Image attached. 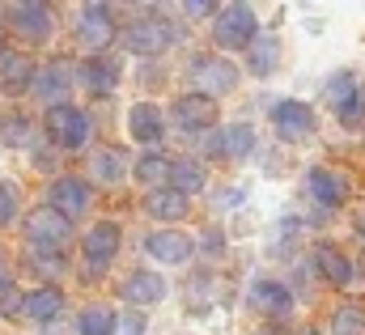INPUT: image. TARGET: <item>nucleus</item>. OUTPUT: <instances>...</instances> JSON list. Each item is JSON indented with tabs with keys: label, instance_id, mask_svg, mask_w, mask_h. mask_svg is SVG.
<instances>
[{
	"label": "nucleus",
	"instance_id": "nucleus-2",
	"mask_svg": "<svg viewBox=\"0 0 365 335\" xmlns=\"http://www.w3.org/2000/svg\"><path fill=\"white\" fill-rule=\"evenodd\" d=\"M47 132L64 145V149H81L90 140V115L77 106H51L47 110Z\"/></svg>",
	"mask_w": 365,
	"mask_h": 335
},
{
	"label": "nucleus",
	"instance_id": "nucleus-24",
	"mask_svg": "<svg viewBox=\"0 0 365 335\" xmlns=\"http://www.w3.org/2000/svg\"><path fill=\"white\" fill-rule=\"evenodd\" d=\"M323 93H327V102H331L336 110H344V106L353 102V93H357V77L344 68V73H336V77L327 81V89H323Z\"/></svg>",
	"mask_w": 365,
	"mask_h": 335
},
{
	"label": "nucleus",
	"instance_id": "nucleus-31",
	"mask_svg": "<svg viewBox=\"0 0 365 335\" xmlns=\"http://www.w3.org/2000/svg\"><path fill=\"white\" fill-rule=\"evenodd\" d=\"M361 119H365V89H357V93H353V102L340 110V123H344V128H357Z\"/></svg>",
	"mask_w": 365,
	"mask_h": 335
},
{
	"label": "nucleus",
	"instance_id": "nucleus-14",
	"mask_svg": "<svg viewBox=\"0 0 365 335\" xmlns=\"http://www.w3.org/2000/svg\"><path fill=\"white\" fill-rule=\"evenodd\" d=\"M123 297L136 302V306H153V302L166 297V280H162L158 272H132V276L123 280Z\"/></svg>",
	"mask_w": 365,
	"mask_h": 335
},
{
	"label": "nucleus",
	"instance_id": "nucleus-32",
	"mask_svg": "<svg viewBox=\"0 0 365 335\" xmlns=\"http://www.w3.org/2000/svg\"><path fill=\"white\" fill-rule=\"evenodd\" d=\"M4 140H9V145H26V140H30V123H26L21 115L9 119V123H4Z\"/></svg>",
	"mask_w": 365,
	"mask_h": 335
},
{
	"label": "nucleus",
	"instance_id": "nucleus-7",
	"mask_svg": "<svg viewBox=\"0 0 365 335\" xmlns=\"http://www.w3.org/2000/svg\"><path fill=\"white\" fill-rule=\"evenodd\" d=\"M145 251L153 259H162V263H187L191 251H195V242L187 234H179V230H158V234L145 238Z\"/></svg>",
	"mask_w": 365,
	"mask_h": 335
},
{
	"label": "nucleus",
	"instance_id": "nucleus-13",
	"mask_svg": "<svg viewBox=\"0 0 365 335\" xmlns=\"http://www.w3.org/2000/svg\"><path fill=\"white\" fill-rule=\"evenodd\" d=\"M306 187L314 191V200H319V204H340V200L349 195V178H344V174H336V170H327V166L310 170V174H306Z\"/></svg>",
	"mask_w": 365,
	"mask_h": 335
},
{
	"label": "nucleus",
	"instance_id": "nucleus-5",
	"mask_svg": "<svg viewBox=\"0 0 365 335\" xmlns=\"http://www.w3.org/2000/svg\"><path fill=\"white\" fill-rule=\"evenodd\" d=\"M26 234H30V242H38V247H64L68 242V234H73V225H68V217H60L56 208H38V212H30L26 217Z\"/></svg>",
	"mask_w": 365,
	"mask_h": 335
},
{
	"label": "nucleus",
	"instance_id": "nucleus-1",
	"mask_svg": "<svg viewBox=\"0 0 365 335\" xmlns=\"http://www.w3.org/2000/svg\"><path fill=\"white\" fill-rule=\"evenodd\" d=\"M191 85L200 89V98H217V93H230L238 85V68L221 56H204L191 64Z\"/></svg>",
	"mask_w": 365,
	"mask_h": 335
},
{
	"label": "nucleus",
	"instance_id": "nucleus-34",
	"mask_svg": "<svg viewBox=\"0 0 365 335\" xmlns=\"http://www.w3.org/2000/svg\"><path fill=\"white\" fill-rule=\"evenodd\" d=\"M13 310H17V284L0 276V314H13Z\"/></svg>",
	"mask_w": 365,
	"mask_h": 335
},
{
	"label": "nucleus",
	"instance_id": "nucleus-36",
	"mask_svg": "<svg viewBox=\"0 0 365 335\" xmlns=\"http://www.w3.org/2000/svg\"><path fill=\"white\" fill-rule=\"evenodd\" d=\"M34 267H38V272H51V276H56V272H60L64 263H60V254H56V251H38V254H34Z\"/></svg>",
	"mask_w": 365,
	"mask_h": 335
},
{
	"label": "nucleus",
	"instance_id": "nucleus-29",
	"mask_svg": "<svg viewBox=\"0 0 365 335\" xmlns=\"http://www.w3.org/2000/svg\"><path fill=\"white\" fill-rule=\"evenodd\" d=\"M166 174H170V166H166V158H162V153H145V158H140V166H136V178H140V182H162Z\"/></svg>",
	"mask_w": 365,
	"mask_h": 335
},
{
	"label": "nucleus",
	"instance_id": "nucleus-10",
	"mask_svg": "<svg viewBox=\"0 0 365 335\" xmlns=\"http://www.w3.org/2000/svg\"><path fill=\"white\" fill-rule=\"evenodd\" d=\"M51 208H56L60 217H81V212L90 208V187H86L81 178H60V182L51 187Z\"/></svg>",
	"mask_w": 365,
	"mask_h": 335
},
{
	"label": "nucleus",
	"instance_id": "nucleus-33",
	"mask_svg": "<svg viewBox=\"0 0 365 335\" xmlns=\"http://www.w3.org/2000/svg\"><path fill=\"white\" fill-rule=\"evenodd\" d=\"M17 212V187L13 182H0V225Z\"/></svg>",
	"mask_w": 365,
	"mask_h": 335
},
{
	"label": "nucleus",
	"instance_id": "nucleus-17",
	"mask_svg": "<svg viewBox=\"0 0 365 335\" xmlns=\"http://www.w3.org/2000/svg\"><path fill=\"white\" fill-rule=\"evenodd\" d=\"M0 81L9 85L13 93L30 89V81H34V68H30V60H26V56H17V51H0Z\"/></svg>",
	"mask_w": 365,
	"mask_h": 335
},
{
	"label": "nucleus",
	"instance_id": "nucleus-37",
	"mask_svg": "<svg viewBox=\"0 0 365 335\" xmlns=\"http://www.w3.org/2000/svg\"><path fill=\"white\" fill-rule=\"evenodd\" d=\"M187 13H191V17H208V13H217V4H208V0H191Z\"/></svg>",
	"mask_w": 365,
	"mask_h": 335
},
{
	"label": "nucleus",
	"instance_id": "nucleus-28",
	"mask_svg": "<svg viewBox=\"0 0 365 335\" xmlns=\"http://www.w3.org/2000/svg\"><path fill=\"white\" fill-rule=\"evenodd\" d=\"M225 149H230V158H251V149H255V132H251L247 123H234V128L225 132Z\"/></svg>",
	"mask_w": 365,
	"mask_h": 335
},
{
	"label": "nucleus",
	"instance_id": "nucleus-30",
	"mask_svg": "<svg viewBox=\"0 0 365 335\" xmlns=\"http://www.w3.org/2000/svg\"><path fill=\"white\" fill-rule=\"evenodd\" d=\"M365 327V314L361 310H336V319H331V335H361Z\"/></svg>",
	"mask_w": 365,
	"mask_h": 335
},
{
	"label": "nucleus",
	"instance_id": "nucleus-16",
	"mask_svg": "<svg viewBox=\"0 0 365 335\" xmlns=\"http://www.w3.org/2000/svg\"><path fill=\"white\" fill-rule=\"evenodd\" d=\"M251 302H255L264 314H289V306H293L289 289H284V284H276V280H255Z\"/></svg>",
	"mask_w": 365,
	"mask_h": 335
},
{
	"label": "nucleus",
	"instance_id": "nucleus-23",
	"mask_svg": "<svg viewBox=\"0 0 365 335\" xmlns=\"http://www.w3.org/2000/svg\"><path fill=\"white\" fill-rule=\"evenodd\" d=\"M319 267H323V276H327L331 284H349V280H353V263L340 251H331V247H319Z\"/></svg>",
	"mask_w": 365,
	"mask_h": 335
},
{
	"label": "nucleus",
	"instance_id": "nucleus-6",
	"mask_svg": "<svg viewBox=\"0 0 365 335\" xmlns=\"http://www.w3.org/2000/svg\"><path fill=\"white\" fill-rule=\"evenodd\" d=\"M77 34H81V43L86 47H106L110 38H115V21H110V9L106 4H86L81 9V21H77Z\"/></svg>",
	"mask_w": 365,
	"mask_h": 335
},
{
	"label": "nucleus",
	"instance_id": "nucleus-8",
	"mask_svg": "<svg viewBox=\"0 0 365 335\" xmlns=\"http://www.w3.org/2000/svg\"><path fill=\"white\" fill-rule=\"evenodd\" d=\"M9 21H13V30H17V34H26V38H34V43H38V38H47V34H51V26H56L47 4H13V9H9Z\"/></svg>",
	"mask_w": 365,
	"mask_h": 335
},
{
	"label": "nucleus",
	"instance_id": "nucleus-15",
	"mask_svg": "<svg viewBox=\"0 0 365 335\" xmlns=\"http://www.w3.org/2000/svg\"><path fill=\"white\" fill-rule=\"evenodd\" d=\"M212 119H217V110H212V102L200 98V93H187V98L175 102V123L187 128V132H195V128H212Z\"/></svg>",
	"mask_w": 365,
	"mask_h": 335
},
{
	"label": "nucleus",
	"instance_id": "nucleus-3",
	"mask_svg": "<svg viewBox=\"0 0 365 335\" xmlns=\"http://www.w3.org/2000/svg\"><path fill=\"white\" fill-rule=\"evenodd\" d=\"M212 34H217V43H221V47H242V43H251V38H255V13H251L247 4H230V9H221V13H217Z\"/></svg>",
	"mask_w": 365,
	"mask_h": 335
},
{
	"label": "nucleus",
	"instance_id": "nucleus-38",
	"mask_svg": "<svg viewBox=\"0 0 365 335\" xmlns=\"http://www.w3.org/2000/svg\"><path fill=\"white\" fill-rule=\"evenodd\" d=\"M357 230H361V234H365V212H361V217H357Z\"/></svg>",
	"mask_w": 365,
	"mask_h": 335
},
{
	"label": "nucleus",
	"instance_id": "nucleus-21",
	"mask_svg": "<svg viewBox=\"0 0 365 335\" xmlns=\"http://www.w3.org/2000/svg\"><path fill=\"white\" fill-rule=\"evenodd\" d=\"M170 182H175V191H179V195L204 191V166H200L195 158H182V162L170 166Z\"/></svg>",
	"mask_w": 365,
	"mask_h": 335
},
{
	"label": "nucleus",
	"instance_id": "nucleus-4",
	"mask_svg": "<svg viewBox=\"0 0 365 335\" xmlns=\"http://www.w3.org/2000/svg\"><path fill=\"white\" fill-rule=\"evenodd\" d=\"M272 123H276V132H280V140H306L314 132V110L306 102L289 98V102H276L272 106Z\"/></svg>",
	"mask_w": 365,
	"mask_h": 335
},
{
	"label": "nucleus",
	"instance_id": "nucleus-18",
	"mask_svg": "<svg viewBox=\"0 0 365 335\" xmlns=\"http://www.w3.org/2000/svg\"><path fill=\"white\" fill-rule=\"evenodd\" d=\"M60 306H64V297H60L56 289H34V293H26V302H21V310H26L30 319H38V323L56 319Z\"/></svg>",
	"mask_w": 365,
	"mask_h": 335
},
{
	"label": "nucleus",
	"instance_id": "nucleus-35",
	"mask_svg": "<svg viewBox=\"0 0 365 335\" xmlns=\"http://www.w3.org/2000/svg\"><path fill=\"white\" fill-rule=\"evenodd\" d=\"M115 335H145V319H140V314H123V319H115Z\"/></svg>",
	"mask_w": 365,
	"mask_h": 335
},
{
	"label": "nucleus",
	"instance_id": "nucleus-20",
	"mask_svg": "<svg viewBox=\"0 0 365 335\" xmlns=\"http://www.w3.org/2000/svg\"><path fill=\"white\" fill-rule=\"evenodd\" d=\"M86 81H90L93 93H110L115 85H119V64L110 60V56H98L86 64Z\"/></svg>",
	"mask_w": 365,
	"mask_h": 335
},
{
	"label": "nucleus",
	"instance_id": "nucleus-27",
	"mask_svg": "<svg viewBox=\"0 0 365 335\" xmlns=\"http://www.w3.org/2000/svg\"><path fill=\"white\" fill-rule=\"evenodd\" d=\"M123 158L115 153V149H102V153H93V174L102 178V182H119L123 178Z\"/></svg>",
	"mask_w": 365,
	"mask_h": 335
},
{
	"label": "nucleus",
	"instance_id": "nucleus-25",
	"mask_svg": "<svg viewBox=\"0 0 365 335\" xmlns=\"http://www.w3.org/2000/svg\"><path fill=\"white\" fill-rule=\"evenodd\" d=\"M30 85H34V93H38V98L47 102V98H60V93L68 89V73H64L60 64H51L47 73H38V77H34Z\"/></svg>",
	"mask_w": 365,
	"mask_h": 335
},
{
	"label": "nucleus",
	"instance_id": "nucleus-11",
	"mask_svg": "<svg viewBox=\"0 0 365 335\" xmlns=\"http://www.w3.org/2000/svg\"><path fill=\"white\" fill-rule=\"evenodd\" d=\"M166 43H170L166 21H136V26L128 30V47H132L136 56H158V51H166Z\"/></svg>",
	"mask_w": 365,
	"mask_h": 335
},
{
	"label": "nucleus",
	"instance_id": "nucleus-19",
	"mask_svg": "<svg viewBox=\"0 0 365 335\" xmlns=\"http://www.w3.org/2000/svg\"><path fill=\"white\" fill-rule=\"evenodd\" d=\"M145 208L158 221H179V217H187V195H179V191H153L145 200Z\"/></svg>",
	"mask_w": 365,
	"mask_h": 335
},
{
	"label": "nucleus",
	"instance_id": "nucleus-12",
	"mask_svg": "<svg viewBox=\"0 0 365 335\" xmlns=\"http://www.w3.org/2000/svg\"><path fill=\"white\" fill-rule=\"evenodd\" d=\"M128 132L132 140H145V145H158L162 140V110L153 102H136L128 110Z\"/></svg>",
	"mask_w": 365,
	"mask_h": 335
},
{
	"label": "nucleus",
	"instance_id": "nucleus-22",
	"mask_svg": "<svg viewBox=\"0 0 365 335\" xmlns=\"http://www.w3.org/2000/svg\"><path fill=\"white\" fill-rule=\"evenodd\" d=\"M276 64H280V38L268 34V38H259L255 51H251V73H255V77H268Z\"/></svg>",
	"mask_w": 365,
	"mask_h": 335
},
{
	"label": "nucleus",
	"instance_id": "nucleus-9",
	"mask_svg": "<svg viewBox=\"0 0 365 335\" xmlns=\"http://www.w3.org/2000/svg\"><path fill=\"white\" fill-rule=\"evenodd\" d=\"M115 251H119V225L115 221H98L90 234H86V259L102 272L115 259Z\"/></svg>",
	"mask_w": 365,
	"mask_h": 335
},
{
	"label": "nucleus",
	"instance_id": "nucleus-26",
	"mask_svg": "<svg viewBox=\"0 0 365 335\" xmlns=\"http://www.w3.org/2000/svg\"><path fill=\"white\" fill-rule=\"evenodd\" d=\"M81 335H115V314L106 306H90L81 314Z\"/></svg>",
	"mask_w": 365,
	"mask_h": 335
}]
</instances>
